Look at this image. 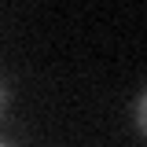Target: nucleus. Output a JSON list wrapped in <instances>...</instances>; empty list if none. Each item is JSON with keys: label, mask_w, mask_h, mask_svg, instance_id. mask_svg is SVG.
<instances>
[{"label": "nucleus", "mask_w": 147, "mask_h": 147, "mask_svg": "<svg viewBox=\"0 0 147 147\" xmlns=\"http://www.w3.org/2000/svg\"><path fill=\"white\" fill-rule=\"evenodd\" d=\"M144 110H147V96L140 92V96H136V107H132V121H136V132H144V125H147Z\"/></svg>", "instance_id": "f257e3e1"}, {"label": "nucleus", "mask_w": 147, "mask_h": 147, "mask_svg": "<svg viewBox=\"0 0 147 147\" xmlns=\"http://www.w3.org/2000/svg\"><path fill=\"white\" fill-rule=\"evenodd\" d=\"M0 147H7V144H0Z\"/></svg>", "instance_id": "7ed1b4c3"}, {"label": "nucleus", "mask_w": 147, "mask_h": 147, "mask_svg": "<svg viewBox=\"0 0 147 147\" xmlns=\"http://www.w3.org/2000/svg\"><path fill=\"white\" fill-rule=\"evenodd\" d=\"M4 103H7V92H4V85H0V114H4Z\"/></svg>", "instance_id": "f03ea898"}]
</instances>
